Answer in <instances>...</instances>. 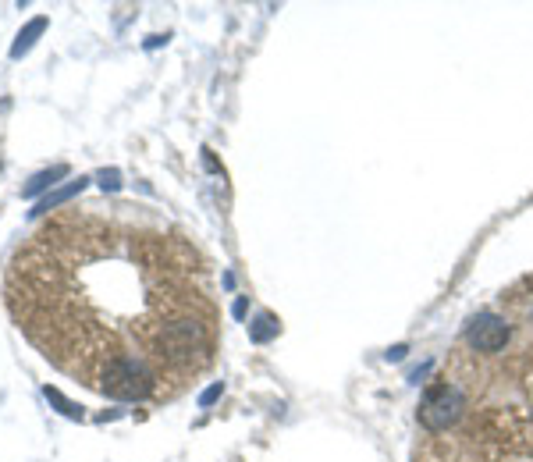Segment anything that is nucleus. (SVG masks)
<instances>
[{
    "mask_svg": "<svg viewBox=\"0 0 533 462\" xmlns=\"http://www.w3.org/2000/svg\"><path fill=\"white\" fill-rule=\"evenodd\" d=\"M96 391H104L107 399H118V402H143L146 395H153L157 388V377L153 370L146 367L143 359L136 356H114L107 363H100V370L93 374Z\"/></svg>",
    "mask_w": 533,
    "mask_h": 462,
    "instance_id": "obj_1",
    "label": "nucleus"
},
{
    "mask_svg": "<svg viewBox=\"0 0 533 462\" xmlns=\"http://www.w3.org/2000/svg\"><path fill=\"white\" fill-rule=\"evenodd\" d=\"M153 345H157V352L168 363H192V359L203 352V324L199 320H171V324H164L157 331V338H153Z\"/></svg>",
    "mask_w": 533,
    "mask_h": 462,
    "instance_id": "obj_2",
    "label": "nucleus"
},
{
    "mask_svg": "<svg viewBox=\"0 0 533 462\" xmlns=\"http://www.w3.org/2000/svg\"><path fill=\"white\" fill-rule=\"evenodd\" d=\"M462 413H466V399H462V391L452 388V384H434L420 399V423L434 434L455 427L462 420Z\"/></svg>",
    "mask_w": 533,
    "mask_h": 462,
    "instance_id": "obj_3",
    "label": "nucleus"
},
{
    "mask_svg": "<svg viewBox=\"0 0 533 462\" xmlns=\"http://www.w3.org/2000/svg\"><path fill=\"white\" fill-rule=\"evenodd\" d=\"M512 327L505 324L498 313H477V317L466 324V345L477 352H502L509 345Z\"/></svg>",
    "mask_w": 533,
    "mask_h": 462,
    "instance_id": "obj_4",
    "label": "nucleus"
},
{
    "mask_svg": "<svg viewBox=\"0 0 533 462\" xmlns=\"http://www.w3.org/2000/svg\"><path fill=\"white\" fill-rule=\"evenodd\" d=\"M89 185V178H75V182H68V185H61V189H54V192H47L43 200H36V207L29 210V217H43V214H50V210H57V207H64L68 200H75L82 189Z\"/></svg>",
    "mask_w": 533,
    "mask_h": 462,
    "instance_id": "obj_5",
    "label": "nucleus"
},
{
    "mask_svg": "<svg viewBox=\"0 0 533 462\" xmlns=\"http://www.w3.org/2000/svg\"><path fill=\"white\" fill-rule=\"evenodd\" d=\"M61 178H68V164H54V168H47V171H36V175L22 185V196L25 200H36V196L43 200V196H47Z\"/></svg>",
    "mask_w": 533,
    "mask_h": 462,
    "instance_id": "obj_6",
    "label": "nucleus"
},
{
    "mask_svg": "<svg viewBox=\"0 0 533 462\" xmlns=\"http://www.w3.org/2000/svg\"><path fill=\"white\" fill-rule=\"evenodd\" d=\"M43 32H47V18H32V22L15 36V43H11V61H22V57L36 47V40H40Z\"/></svg>",
    "mask_w": 533,
    "mask_h": 462,
    "instance_id": "obj_7",
    "label": "nucleus"
},
{
    "mask_svg": "<svg viewBox=\"0 0 533 462\" xmlns=\"http://www.w3.org/2000/svg\"><path fill=\"white\" fill-rule=\"evenodd\" d=\"M278 331H281V324L274 313H256L253 324H249V338H253L256 345H267L271 338H278Z\"/></svg>",
    "mask_w": 533,
    "mask_h": 462,
    "instance_id": "obj_8",
    "label": "nucleus"
},
{
    "mask_svg": "<svg viewBox=\"0 0 533 462\" xmlns=\"http://www.w3.org/2000/svg\"><path fill=\"white\" fill-rule=\"evenodd\" d=\"M43 395H47V402H54L57 413H64V416H68V420H82V409L75 406L72 399H64V395H61V391H57V388H50V384H47V388H43Z\"/></svg>",
    "mask_w": 533,
    "mask_h": 462,
    "instance_id": "obj_9",
    "label": "nucleus"
},
{
    "mask_svg": "<svg viewBox=\"0 0 533 462\" xmlns=\"http://www.w3.org/2000/svg\"><path fill=\"white\" fill-rule=\"evenodd\" d=\"M96 185L104 192H118L121 189V171L118 168H104L100 175H96Z\"/></svg>",
    "mask_w": 533,
    "mask_h": 462,
    "instance_id": "obj_10",
    "label": "nucleus"
},
{
    "mask_svg": "<svg viewBox=\"0 0 533 462\" xmlns=\"http://www.w3.org/2000/svg\"><path fill=\"white\" fill-rule=\"evenodd\" d=\"M221 391H224V384H221V381L210 384V388L203 391V395H199V409H210V406H214V402L221 399Z\"/></svg>",
    "mask_w": 533,
    "mask_h": 462,
    "instance_id": "obj_11",
    "label": "nucleus"
},
{
    "mask_svg": "<svg viewBox=\"0 0 533 462\" xmlns=\"http://www.w3.org/2000/svg\"><path fill=\"white\" fill-rule=\"evenodd\" d=\"M406 345H395V349H388V359H391V363H398V359H406Z\"/></svg>",
    "mask_w": 533,
    "mask_h": 462,
    "instance_id": "obj_12",
    "label": "nucleus"
},
{
    "mask_svg": "<svg viewBox=\"0 0 533 462\" xmlns=\"http://www.w3.org/2000/svg\"><path fill=\"white\" fill-rule=\"evenodd\" d=\"M430 367H434V363H423L420 370H413V374H409V381H413V384H420V377H427V374H430Z\"/></svg>",
    "mask_w": 533,
    "mask_h": 462,
    "instance_id": "obj_13",
    "label": "nucleus"
},
{
    "mask_svg": "<svg viewBox=\"0 0 533 462\" xmlns=\"http://www.w3.org/2000/svg\"><path fill=\"white\" fill-rule=\"evenodd\" d=\"M231 313H235V317H246V299H239V303H235V306H231Z\"/></svg>",
    "mask_w": 533,
    "mask_h": 462,
    "instance_id": "obj_14",
    "label": "nucleus"
},
{
    "mask_svg": "<svg viewBox=\"0 0 533 462\" xmlns=\"http://www.w3.org/2000/svg\"><path fill=\"white\" fill-rule=\"evenodd\" d=\"M160 43H168V36H150V43H146V47H160Z\"/></svg>",
    "mask_w": 533,
    "mask_h": 462,
    "instance_id": "obj_15",
    "label": "nucleus"
}]
</instances>
